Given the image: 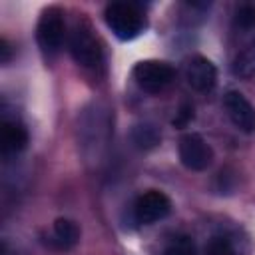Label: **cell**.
Listing matches in <instances>:
<instances>
[{"label": "cell", "instance_id": "cell-1", "mask_svg": "<svg viewBox=\"0 0 255 255\" xmlns=\"http://www.w3.org/2000/svg\"><path fill=\"white\" fill-rule=\"evenodd\" d=\"M104 20L118 40H133L145 30V14L139 4L118 0L110 2L104 10Z\"/></svg>", "mask_w": 255, "mask_h": 255}, {"label": "cell", "instance_id": "cell-2", "mask_svg": "<svg viewBox=\"0 0 255 255\" xmlns=\"http://www.w3.org/2000/svg\"><path fill=\"white\" fill-rule=\"evenodd\" d=\"M68 48L78 66L92 72L104 66V46L96 36L94 28L90 26V22L82 20L72 28L68 38Z\"/></svg>", "mask_w": 255, "mask_h": 255}, {"label": "cell", "instance_id": "cell-3", "mask_svg": "<svg viewBox=\"0 0 255 255\" xmlns=\"http://www.w3.org/2000/svg\"><path fill=\"white\" fill-rule=\"evenodd\" d=\"M110 129H112V120H110L108 110H104L98 104L86 108L78 122V133L82 137L80 145H82L84 153L98 155L106 147Z\"/></svg>", "mask_w": 255, "mask_h": 255}, {"label": "cell", "instance_id": "cell-4", "mask_svg": "<svg viewBox=\"0 0 255 255\" xmlns=\"http://www.w3.org/2000/svg\"><path fill=\"white\" fill-rule=\"evenodd\" d=\"M66 38V20L60 6H46L40 12L36 26V40L44 56L52 58L60 52Z\"/></svg>", "mask_w": 255, "mask_h": 255}, {"label": "cell", "instance_id": "cell-5", "mask_svg": "<svg viewBox=\"0 0 255 255\" xmlns=\"http://www.w3.org/2000/svg\"><path fill=\"white\" fill-rule=\"evenodd\" d=\"M131 76L139 90L147 94H159L173 82L175 70L163 60H141L133 66Z\"/></svg>", "mask_w": 255, "mask_h": 255}, {"label": "cell", "instance_id": "cell-6", "mask_svg": "<svg viewBox=\"0 0 255 255\" xmlns=\"http://www.w3.org/2000/svg\"><path fill=\"white\" fill-rule=\"evenodd\" d=\"M179 161L191 171H205L213 163V149L199 133H185L177 143Z\"/></svg>", "mask_w": 255, "mask_h": 255}, {"label": "cell", "instance_id": "cell-7", "mask_svg": "<svg viewBox=\"0 0 255 255\" xmlns=\"http://www.w3.org/2000/svg\"><path fill=\"white\" fill-rule=\"evenodd\" d=\"M169 211H171V199L157 189L143 191L133 203V219L139 225H151L167 217Z\"/></svg>", "mask_w": 255, "mask_h": 255}, {"label": "cell", "instance_id": "cell-8", "mask_svg": "<svg viewBox=\"0 0 255 255\" xmlns=\"http://www.w3.org/2000/svg\"><path fill=\"white\" fill-rule=\"evenodd\" d=\"M223 108L231 120V124L245 131V133H253L255 131V108L253 104L237 90H229L223 96Z\"/></svg>", "mask_w": 255, "mask_h": 255}, {"label": "cell", "instance_id": "cell-9", "mask_svg": "<svg viewBox=\"0 0 255 255\" xmlns=\"http://www.w3.org/2000/svg\"><path fill=\"white\" fill-rule=\"evenodd\" d=\"M185 80L199 94L211 92L217 84V68L211 60L203 56H193L185 64Z\"/></svg>", "mask_w": 255, "mask_h": 255}, {"label": "cell", "instance_id": "cell-10", "mask_svg": "<svg viewBox=\"0 0 255 255\" xmlns=\"http://www.w3.org/2000/svg\"><path fill=\"white\" fill-rule=\"evenodd\" d=\"M28 129L16 118H4L0 124V147L4 155H16L28 145Z\"/></svg>", "mask_w": 255, "mask_h": 255}, {"label": "cell", "instance_id": "cell-11", "mask_svg": "<svg viewBox=\"0 0 255 255\" xmlns=\"http://www.w3.org/2000/svg\"><path fill=\"white\" fill-rule=\"evenodd\" d=\"M235 34L243 40V44L239 46L233 60V74L243 80H251L255 78V26Z\"/></svg>", "mask_w": 255, "mask_h": 255}, {"label": "cell", "instance_id": "cell-12", "mask_svg": "<svg viewBox=\"0 0 255 255\" xmlns=\"http://www.w3.org/2000/svg\"><path fill=\"white\" fill-rule=\"evenodd\" d=\"M80 243V227L68 217H58L52 225V245L68 251Z\"/></svg>", "mask_w": 255, "mask_h": 255}, {"label": "cell", "instance_id": "cell-13", "mask_svg": "<svg viewBox=\"0 0 255 255\" xmlns=\"http://www.w3.org/2000/svg\"><path fill=\"white\" fill-rule=\"evenodd\" d=\"M129 137H131V143H133L137 149L147 151V149H153V147L159 145V141H161V131H159L157 126H153L151 122H139V124H135V126L131 128Z\"/></svg>", "mask_w": 255, "mask_h": 255}, {"label": "cell", "instance_id": "cell-14", "mask_svg": "<svg viewBox=\"0 0 255 255\" xmlns=\"http://www.w3.org/2000/svg\"><path fill=\"white\" fill-rule=\"evenodd\" d=\"M243 253L245 251L241 247V241L235 235H227V233L211 237L207 245V255H243Z\"/></svg>", "mask_w": 255, "mask_h": 255}, {"label": "cell", "instance_id": "cell-15", "mask_svg": "<svg viewBox=\"0 0 255 255\" xmlns=\"http://www.w3.org/2000/svg\"><path fill=\"white\" fill-rule=\"evenodd\" d=\"M161 255H197V249L189 235H175L167 241Z\"/></svg>", "mask_w": 255, "mask_h": 255}, {"label": "cell", "instance_id": "cell-16", "mask_svg": "<svg viewBox=\"0 0 255 255\" xmlns=\"http://www.w3.org/2000/svg\"><path fill=\"white\" fill-rule=\"evenodd\" d=\"M193 118H195L193 104H191V102H183V104L179 106V110L175 112L171 124H173V128H187V126L193 122Z\"/></svg>", "mask_w": 255, "mask_h": 255}, {"label": "cell", "instance_id": "cell-17", "mask_svg": "<svg viewBox=\"0 0 255 255\" xmlns=\"http://www.w3.org/2000/svg\"><path fill=\"white\" fill-rule=\"evenodd\" d=\"M10 58H12V46H10V42L6 38H2L0 40V62L2 64H8Z\"/></svg>", "mask_w": 255, "mask_h": 255}]
</instances>
